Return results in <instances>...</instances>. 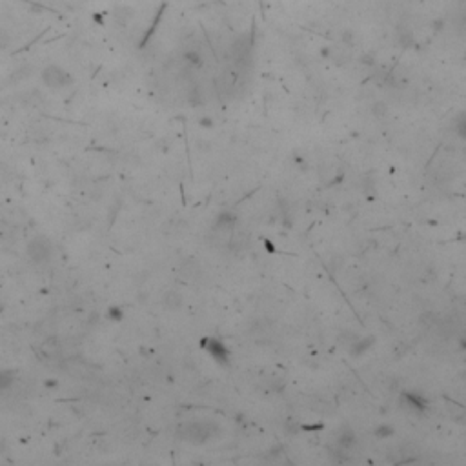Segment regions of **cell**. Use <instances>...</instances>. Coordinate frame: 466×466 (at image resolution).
<instances>
[{
	"instance_id": "obj_1",
	"label": "cell",
	"mask_w": 466,
	"mask_h": 466,
	"mask_svg": "<svg viewBox=\"0 0 466 466\" xmlns=\"http://www.w3.org/2000/svg\"><path fill=\"white\" fill-rule=\"evenodd\" d=\"M213 434V426L208 422H188L179 428V435L182 441L192 442V444H202Z\"/></svg>"
},
{
	"instance_id": "obj_2",
	"label": "cell",
	"mask_w": 466,
	"mask_h": 466,
	"mask_svg": "<svg viewBox=\"0 0 466 466\" xmlns=\"http://www.w3.org/2000/svg\"><path fill=\"white\" fill-rule=\"evenodd\" d=\"M42 80L48 86L49 89H64L71 84V77L68 71H64L59 66H48V68L42 71Z\"/></svg>"
},
{
	"instance_id": "obj_3",
	"label": "cell",
	"mask_w": 466,
	"mask_h": 466,
	"mask_svg": "<svg viewBox=\"0 0 466 466\" xmlns=\"http://www.w3.org/2000/svg\"><path fill=\"white\" fill-rule=\"evenodd\" d=\"M28 255L35 263H46L51 257V244L44 237H35L28 243Z\"/></svg>"
},
{
	"instance_id": "obj_4",
	"label": "cell",
	"mask_w": 466,
	"mask_h": 466,
	"mask_svg": "<svg viewBox=\"0 0 466 466\" xmlns=\"http://www.w3.org/2000/svg\"><path fill=\"white\" fill-rule=\"evenodd\" d=\"M202 346L206 348L208 351H210L213 357L217 359V361H220V363H228V350L222 346V344L219 343V341H215V339H206V341H202Z\"/></svg>"
},
{
	"instance_id": "obj_5",
	"label": "cell",
	"mask_w": 466,
	"mask_h": 466,
	"mask_svg": "<svg viewBox=\"0 0 466 466\" xmlns=\"http://www.w3.org/2000/svg\"><path fill=\"white\" fill-rule=\"evenodd\" d=\"M235 222H237L235 213H231V211H222V213L217 215L213 228H215V230H220V231H228V230H233Z\"/></svg>"
},
{
	"instance_id": "obj_6",
	"label": "cell",
	"mask_w": 466,
	"mask_h": 466,
	"mask_svg": "<svg viewBox=\"0 0 466 466\" xmlns=\"http://www.w3.org/2000/svg\"><path fill=\"white\" fill-rule=\"evenodd\" d=\"M355 441H357V437H355L353 430H350V428H344V430L341 432V434H339V437H337L339 448H343L344 452L351 450V448L355 446Z\"/></svg>"
},
{
	"instance_id": "obj_7",
	"label": "cell",
	"mask_w": 466,
	"mask_h": 466,
	"mask_svg": "<svg viewBox=\"0 0 466 466\" xmlns=\"http://www.w3.org/2000/svg\"><path fill=\"white\" fill-rule=\"evenodd\" d=\"M374 343H375V339H374V337L361 339V341H357V343L351 344V348H350L351 355H361V353H364V351H368V348H370Z\"/></svg>"
},
{
	"instance_id": "obj_8",
	"label": "cell",
	"mask_w": 466,
	"mask_h": 466,
	"mask_svg": "<svg viewBox=\"0 0 466 466\" xmlns=\"http://www.w3.org/2000/svg\"><path fill=\"white\" fill-rule=\"evenodd\" d=\"M402 399L408 402V406H410V410H415V412H422L424 410V401H422L421 397H417V395H414L412 392H406V394L402 395Z\"/></svg>"
},
{
	"instance_id": "obj_9",
	"label": "cell",
	"mask_w": 466,
	"mask_h": 466,
	"mask_svg": "<svg viewBox=\"0 0 466 466\" xmlns=\"http://www.w3.org/2000/svg\"><path fill=\"white\" fill-rule=\"evenodd\" d=\"M164 304H166L167 308H172V310H177V308H180V304H182V297H180L175 290H170L166 293V297H164Z\"/></svg>"
},
{
	"instance_id": "obj_10",
	"label": "cell",
	"mask_w": 466,
	"mask_h": 466,
	"mask_svg": "<svg viewBox=\"0 0 466 466\" xmlns=\"http://www.w3.org/2000/svg\"><path fill=\"white\" fill-rule=\"evenodd\" d=\"M15 383V375L9 370H0V392H6Z\"/></svg>"
},
{
	"instance_id": "obj_11",
	"label": "cell",
	"mask_w": 466,
	"mask_h": 466,
	"mask_svg": "<svg viewBox=\"0 0 466 466\" xmlns=\"http://www.w3.org/2000/svg\"><path fill=\"white\" fill-rule=\"evenodd\" d=\"M108 315H109V319L111 321H120L122 319V310H120L119 306H111L109 308V311H108Z\"/></svg>"
},
{
	"instance_id": "obj_12",
	"label": "cell",
	"mask_w": 466,
	"mask_h": 466,
	"mask_svg": "<svg viewBox=\"0 0 466 466\" xmlns=\"http://www.w3.org/2000/svg\"><path fill=\"white\" fill-rule=\"evenodd\" d=\"M375 434L379 435V437H390L392 434H394V428H390V426H379L377 430H375Z\"/></svg>"
}]
</instances>
